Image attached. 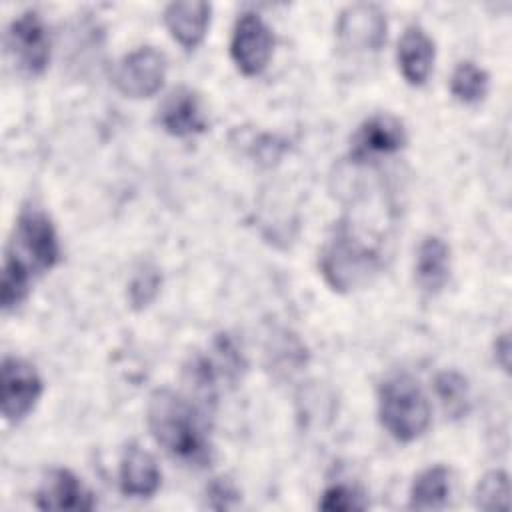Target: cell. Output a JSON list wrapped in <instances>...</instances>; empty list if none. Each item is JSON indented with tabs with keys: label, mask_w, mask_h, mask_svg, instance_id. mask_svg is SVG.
<instances>
[{
	"label": "cell",
	"mask_w": 512,
	"mask_h": 512,
	"mask_svg": "<svg viewBox=\"0 0 512 512\" xmlns=\"http://www.w3.org/2000/svg\"><path fill=\"white\" fill-rule=\"evenodd\" d=\"M60 256L58 236L46 212L24 208L16 220L2 266V310L16 308L28 294L32 280L48 272Z\"/></svg>",
	"instance_id": "obj_1"
},
{
	"label": "cell",
	"mask_w": 512,
	"mask_h": 512,
	"mask_svg": "<svg viewBox=\"0 0 512 512\" xmlns=\"http://www.w3.org/2000/svg\"><path fill=\"white\" fill-rule=\"evenodd\" d=\"M146 422L154 440L176 460L188 466H208L214 450L198 410L182 394L154 390L146 406Z\"/></svg>",
	"instance_id": "obj_2"
},
{
	"label": "cell",
	"mask_w": 512,
	"mask_h": 512,
	"mask_svg": "<svg viewBox=\"0 0 512 512\" xmlns=\"http://www.w3.org/2000/svg\"><path fill=\"white\" fill-rule=\"evenodd\" d=\"M378 416L394 440L412 442L430 426V402L412 376L394 374L380 386Z\"/></svg>",
	"instance_id": "obj_3"
},
{
	"label": "cell",
	"mask_w": 512,
	"mask_h": 512,
	"mask_svg": "<svg viewBox=\"0 0 512 512\" xmlns=\"http://www.w3.org/2000/svg\"><path fill=\"white\" fill-rule=\"evenodd\" d=\"M378 254L362 240L354 238L348 226H338L320 254V272L338 292L362 288L378 272Z\"/></svg>",
	"instance_id": "obj_4"
},
{
	"label": "cell",
	"mask_w": 512,
	"mask_h": 512,
	"mask_svg": "<svg viewBox=\"0 0 512 512\" xmlns=\"http://www.w3.org/2000/svg\"><path fill=\"white\" fill-rule=\"evenodd\" d=\"M6 52L14 66L28 76H38L46 70L50 62V36L36 10H26L12 20L6 32Z\"/></svg>",
	"instance_id": "obj_5"
},
{
	"label": "cell",
	"mask_w": 512,
	"mask_h": 512,
	"mask_svg": "<svg viewBox=\"0 0 512 512\" xmlns=\"http://www.w3.org/2000/svg\"><path fill=\"white\" fill-rule=\"evenodd\" d=\"M42 396V378L36 368L16 356H6L0 368V410L6 422L26 418Z\"/></svg>",
	"instance_id": "obj_6"
},
{
	"label": "cell",
	"mask_w": 512,
	"mask_h": 512,
	"mask_svg": "<svg viewBox=\"0 0 512 512\" xmlns=\"http://www.w3.org/2000/svg\"><path fill=\"white\" fill-rule=\"evenodd\" d=\"M166 78V56L154 46H142L126 54L114 72L116 88L128 98L154 96Z\"/></svg>",
	"instance_id": "obj_7"
},
{
	"label": "cell",
	"mask_w": 512,
	"mask_h": 512,
	"mask_svg": "<svg viewBox=\"0 0 512 512\" xmlns=\"http://www.w3.org/2000/svg\"><path fill=\"white\" fill-rule=\"evenodd\" d=\"M336 36L352 52H376L386 42V16L376 4H352L340 12Z\"/></svg>",
	"instance_id": "obj_8"
},
{
	"label": "cell",
	"mask_w": 512,
	"mask_h": 512,
	"mask_svg": "<svg viewBox=\"0 0 512 512\" xmlns=\"http://www.w3.org/2000/svg\"><path fill=\"white\" fill-rule=\"evenodd\" d=\"M272 44V32L266 22L254 12H244L234 26L230 54L242 74L256 76L266 68Z\"/></svg>",
	"instance_id": "obj_9"
},
{
	"label": "cell",
	"mask_w": 512,
	"mask_h": 512,
	"mask_svg": "<svg viewBox=\"0 0 512 512\" xmlns=\"http://www.w3.org/2000/svg\"><path fill=\"white\" fill-rule=\"evenodd\" d=\"M404 124L392 114H374L364 120L356 134L352 136L350 156L356 162L374 160L378 156H388L406 146Z\"/></svg>",
	"instance_id": "obj_10"
},
{
	"label": "cell",
	"mask_w": 512,
	"mask_h": 512,
	"mask_svg": "<svg viewBox=\"0 0 512 512\" xmlns=\"http://www.w3.org/2000/svg\"><path fill=\"white\" fill-rule=\"evenodd\" d=\"M158 122L168 134L178 138L204 132L208 124L200 96L186 86L172 90L164 98L158 108Z\"/></svg>",
	"instance_id": "obj_11"
},
{
	"label": "cell",
	"mask_w": 512,
	"mask_h": 512,
	"mask_svg": "<svg viewBox=\"0 0 512 512\" xmlns=\"http://www.w3.org/2000/svg\"><path fill=\"white\" fill-rule=\"evenodd\" d=\"M40 510H92L96 506L94 494L70 470H52L34 496Z\"/></svg>",
	"instance_id": "obj_12"
},
{
	"label": "cell",
	"mask_w": 512,
	"mask_h": 512,
	"mask_svg": "<svg viewBox=\"0 0 512 512\" xmlns=\"http://www.w3.org/2000/svg\"><path fill=\"white\" fill-rule=\"evenodd\" d=\"M210 4L202 0L172 2L164 10V22L172 38L186 50L196 48L206 36L210 24Z\"/></svg>",
	"instance_id": "obj_13"
},
{
	"label": "cell",
	"mask_w": 512,
	"mask_h": 512,
	"mask_svg": "<svg viewBox=\"0 0 512 512\" xmlns=\"http://www.w3.org/2000/svg\"><path fill=\"white\" fill-rule=\"evenodd\" d=\"M160 468L154 456L130 444L120 460V490L130 498H150L160 488Z\"/></svg>",
	"instance_id": "obj_14"
},
{
	"label": "cell",
	"mask_w": 512,
	"mask_h": 512,
	"mask_svg": "<svg viewBox=\"0 0 512 512\" xmlns=\"http://www.w3.org/2000/svg\"><path fill=\"white\" fill-rule=\"evenodd\" d=\"M398 68L404 80L412 86H422L434 64V42L420 26H408L396 50Z\"/></svg>",
	"instance_id": "obj_15"
},
{
	"label": "cell",
	"mask_w": 512,
	"mask_h": 512,
	"mask_svg": "<svg viewBox=\"0 0 512 512\" xmlns=\"http://www.w3.org/2000/svg\"><path fill=\"white\" fill-rule=\"evenodd\" d=\"M450 278V248L438 236H428L422 240L416 254V282L428 292H440Z\"/></svg>",
	"instance_id": "obj_16"
},
{
	"label": "cell",
	"mask_w": 512,
	"mask_h": 512,
	"mask_svg": "<svg viewBox=\"0 0 512 512\" xmlns=\"http://www.w3.org/2000/svg\"><path fill=\"white\" fill-rule=\"evenodd\" d=\"M452 492V476L444 466H430L422 470L410 488V508L414 510H442Z\"/></svg>",
	"instance_id": "obj_17"
},
{
	"label": "cell",
	"mask_w": 512,
	"mask_h": 512,
	"mask_svg": "<svg viewBox=\"0 0 512 512\" xmlns=\"http://www.w3.org/2000/svg\"><path fill=\"white\" fill-rule=\"evenodd\" d=\"M434 388L444 412L450 418H462L464 414H468L470 388H468V380L460 372H454V370L440 372L434 380Z\"/></svg>",
	"instance_id": "obj_18"
},
{
	"label": "cell",
	"mask_w": 512,
	"mask_h": 512,
	"mask_svg": "<svg viewBox=\"0 0 512 512\" xmlns=\"http://www.w3.org/2000/svg\"><path fill=\"white\" fill-rule=\"evenodd\" d=\"M450 92L462 104L480 102L488 92V74L474 62H460L450 78Z\"/></svg>",
	"instance_id": "obj_19"
},
{
	"label": "cell",
	"mask_w": 512,
	"mask_h": 512,
	"mask_svg": "<svg viewBox=\"0 0 512 512\" xmlns=\"http://www.w3.org/2000/svg\"><path fill=\"white\" fill-rule=\"evenodd\" d=\"M480 510H508L510 508V482L502 470H492L482 476L474 492Z\"/></svg>",
	"instance_id": "obj_20"
},
{
	"label": "cell",
	"mask_w": 512,
	"mask_h": 512,
	"mask_svg": "<svg viewBox=\"0 0 512 512\" xmlns=\"http://www.w3.org/2000/svg\"><path fill=\"white\" fill-rule=\"evenodd\" d=\"M318 508L326 512H350V510H366L368 502L362 496V492H358L356 488L334 484L324 490L318 502Z\"/></svg>",
	"instance_id": "obj_21"
},
{
	"label": "cell",
	"mask_w": 512,
	"mask_h": 512,
	"mask_svg": "<svg viewBox=\"0 0 512 512\" xmlns=\"http://www.w3.org/2000/svg\"><path fill=\"white\" fill-rule=\"evenodd\" d=\"M158 288H160V272L154 266L144 264L140 270L134 272V276L128 284L130 304L134 308L148 306L154 300V296L158 294Z\"/></svg>",
	"instance_id": "obj_22"
},
{
	"label": "cell",
	"mask_w": 512,
	"mask_h": 512,
	"mask_svg": "<svg viewBox=\"0 0 512 512\" xmlns=\"http://www.w3.org/2000/svg\"><path fill=\"white\" fill-rule=\"evenodd\" d=\"M238 490L234 488V484L228 478H216L210 486H208V506L216 508V510H224L230 508L238 502Z\"/></svg>",
	"instance_id": "obj_23"
},
{
	"label": "cell",
	"mask_w": 512,
	"mask_h": 512,
	"mask_svg": "<svg viewBox=\"0 0 512 512\" xmlns=\"http://www.w3.org/2000/svg\"><path fill=\"white\" fill-rule=\"evenodd\" d=\"M508 350H510L508 336L502 334V336L498 338V342H496V358H498V362H500V366H502L504 370H508Z\"/></svg>",
	"instance_id": "obj_24"
}]
</instances>
